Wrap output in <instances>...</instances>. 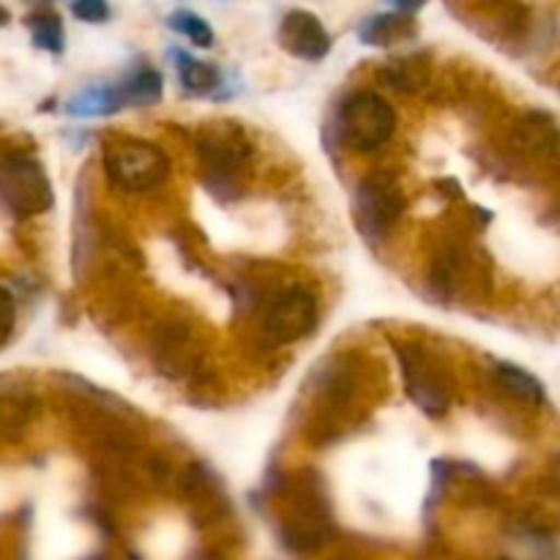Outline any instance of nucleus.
<instances>
[{
  "label": "nucleus",
  "instance_id": "nucleus-1",
  "mask_svg": "<svg viewBox=\"0 0 560 560\" xmlns=\"http://www.w3.org/2000/svg\"><path fill=\"white\" fill-rule=\"evenodd\" d=\"M397 129V113L372 91L350 93L339 109V135L355 151H377Z\"/></svg>",
  "mask_w": 560,
  "mask_h": 560
},
{
  "label": "nucleus",
  "instance_id": "nucleus-2",
  "mask_svg": "<svg viewBox=\"0 0 560 560\" xmlns=\"http://www.w3.org/2000/svg\"><path fill=\"white\" fill-rule=\"evenodd\" d=\"M104 170L118 189L148 191L164 184V178L170 175V159L153 142L124 140L107 145Z\"/></svg>",
  "mask_w": 560,
  "mask_h": 560
},
{
  "label": "nucleus",
  "instance_id": "nucleus-3",
  "mask_svg": "<svg viewBox=\"0 0 560 560\" xmlns=\"http://www.w3.org/2000/svg\"><path fill=\"white\" fill-rule=\"evenodd\" d=\"M0 200L14 217H36L52 206V186L42 164L27 156L0 159Z\"/></svg>",
  "mask_w": 560,
  "mask_h": 560
},
{
  "label": "nucleus",
  "instance_id": "nucleus-4",
  "mask_svg": "<svg viewBox=\"0 0 560 560\" xmlns=\"http://www.w3.org/2000/svg\"><path fill=\"white\" fill-rule=\"evenodd\" d=\"M405 197L388 175H370L355 189V224L364 238H383L402 217Z\"/></svg>",
  "mask_w": 560,
  "mask_h": 560
},
{
  "label": "nucleus",
  "instance_id": "nucleus-5",
  "mask_svg": "<svg viewBox=\"0 0 560 560\" xmlns=\"http://www.w3.org/2000/svg\"><path fill=\"white\" fill-rule=\"evenodd\" d=\"M317 326V301L315 295L306 293V290L293 288L288 293L279 295L266 312V320H262V328H266L268 337L279 345L299 342L304 339L312 328Z\"/></svg>",
  "mask_w": 560,
  "mask_h": 560
},
{
  "label": "nucleus",
  "instance_id": "nucleus-6",
  "mask_svg": "<svg viewBox=\"0 0 560 560\" xmlns=\"http://www.w3.org/2000/svg\"><path fill=\"white\" fill-rule=\"evenodd\" d=\"M279 44L304 60H323L331 52V36L312 11H288L279 25Z\"/></svg>",
  "mask_w": 560,
  "mask_h": 560
},
{
  "label": "nucleus",
  "instance_id": "nucleus-7",
  "mask_svg": "<svg viewBox=\"0 0 560 560\" xmlns=\"http://www.w3.org/2000/svg\"><path fill=\"white\" fill-rule=\"evenodd\" d=\"M399 359H402L405 386H408V397L419 405L424 413L441 416L448 410V392L441 383L435 372H430L424 355L416 348H399Z\"/></svg>",
  "mask_w": 560,
  "mask_h": 560
},
{
  "label": "nucleus",
  "instance_id": "nucleus-8",
  "mask_svg": "<svg viewBox=\"0 0 560 560\" xmlns=\"http://www.w3.org/2000/svg\"><path fill=\"white\" fill-rule=\"evenodd\" d=\"M416 33V22L410 14L394 11V14L366 16L359 25V38L372 47H392V44L405 42Z\"/></svg>",
  "mask_w": 560,
  "mask_h": 560
},
{
  "label": "nucleus",
  "instance_id": "nucleus-9",
  "mask_svg": "<svg viewBox=\"0 0 560 560\" xmlns=\"http://www.w3.org/2000/svg\"><path fill=\"white\" fill-rule=\"evenodd\" d=\"M124 104L126 102L120 96V88L88 85L66 102V113L74 115V118H102V115L118 113Z\"/></svg>",
  "mask_w": 560,
  "mask_h": 560
},
{
  "label": "nucleus",
  "instance_id": "nucleus-10",
  "mask_svg": "<svg viewBox=\"0 0 560 560\" xmlns=\"http://www.w3.org/2000/svg\"><path fill=\"white\" fill-rule=\"evenodd\" d=\"M498 386L503 388V394H509L512 399L523 405H541L545 402V386L536 381L530 372L520 370L514 364H501L495 370Z\"/></svg>",
  "mask_w": 560,
  "mask_h": 560
},
{
  "label": "nucleus",
  "instance_id": "nucleus-11",
  "mask_svg": "<svg viewBox=\"0 0 560 560\" xmlns=\"http://www.w3.org/2000/svg\"><path fill=\"white\" fill-rule=\"evenodd\" d=\"M175 58H178L175 63H178V77L180 82H184L186 91L208 93L222 82V74H219L217 66L206 63V60L189 58V55L178 52V49H175Z\"/></svg>",
  "mask_w": 560,
  "mask_h": 560
},
{
  "label": "nucleus",
  "instance_id": "nucleus-12",
  "mask_svg": "<svg viewBox=\"0 0 560 560\" xmlns=\"http://www.w3.org/2000/svg\"><path fill=\"white\" fill-rule=\"evenodd\" d=\"M120 96L126 104L135 107H145V104H156L162 98V74L156 69H140L120 85Z\"/></svg>",
  "mask_w": 560,
  "mask_h": 560
},
{
  "label": "nucleus",
  "instance_id": "nucleus-13",
  "mask_svg": "<svg viewBox=\"0 0 560 560\" xmlns=\"http://www.w3.org/2000/svg\"><path fill=\"white\" fill-rule=\"evenodd\" d=\"M520 142L534 153H550L558 145V129L547 115H528L520 124Z\"/></svg>",
  "mask_w": 560,
  "mask_h": 560
},
{
  "label": "nucleus",
  "instance_id": "nucleus-14",
  "mask_svg": "<svg viewBox=\"0 0 560 560\" xmlns=\"http://www.w3.org/2000/svg\"><path fill=\"white\" fill-rule=\"evenodd\" d=\"M25 22L36 47L47 49V52H63V22L55 11H36Z\"/></svg>",
  "mask_w": 560,
  "mask_h": 560
},
{
  "label": "nucleus",
  "instance_id": "nucleus-15",
  "mask_svg": "<svg viewBox=\"0 0 560 560\" xmlns=\"http://www.w3.org/2000/svg\"><path fill=\"white\" fill-rule=\"evenodd\" d=\"M170 27L184 33L186 38H191V44H197V47H213L211 25H208L200 14H195V11H175V14L170 16Z\"/></svg>",
  "mask_w": 560,
  "mask_h": 560
},
{
  "label": "nucleus",
  "instance_id": "nucleus-16",
  "mask_svg": "<svg viewBox=\"0 0 560 560\" xmlns=\"http://www.w3.org/2000/svg\"><path fill=\"white\" fill-rule=\"evenodd\" d=\"M71 14L82 22H107L109 20V3L107 0H74L71 3Z\"/></svg>",
  "mask_w": 560,
  "mask_h": 560
},
{
  "label": "nucleus",
  "instance_id": "nucleus-17",
  "mask_svg": "<svg viewBox=\"0 0 560 560\" xmlns=\"http://www.w3.org/2000/svg\"><path fill=\"white\" fill-rule=\"evenodd\" d=\"M14 323H16V306L14 299L5 288H0V350L5 348V342L14 334Z\"/></svg>",
  "mask_w": 560,
  "mask_h": 560
},
{
  "label": "nucleus",
  "instance_id": "nucleus-18",
  "mask_svg": "<svg viewBox=\"0 0 560 560\" xmlns=\"http://www.w3.org/2000/svg\"><path fill=\"white\" fill-rule=\"evenodd\" d=\"M394 5H397L399 11H402V14H416V11L421 9V5L427 3V0H392Z\"/></svg>",
  "mask_w": 560,
  "mask_h": 560
},
{
  "label": "nucleus",
  "instance_id": "nucleus-19",
  "mask_svg": "<svg viewBox=\"0 0 560 560\" xmlns=\"http://www.w3.org/2000/svg\"><path fill=\"white\" fill-rule=\"evenodd\" d=\"M5 22H9V11H5L3 5H0V27H3Z\"/></svg>",
  "mask_w": 560,
  "mask_h": 560
},
{
  "label": "nucleus",
  "instance_id": "nucleus-20",
  "mask_svg": "<svg viewBox=\"0 0 560 560\" xmlns=\"http://www.w3.org/2000/svg\"><path fill=\"white\" fill-rule=\"evenodd\" d=\"M552 479H556V485H558V490H560V459L556 463V476H552Z\"/></svg>",
  "mask_w": 560,
  "mask_h": 560
}]
</instances>
